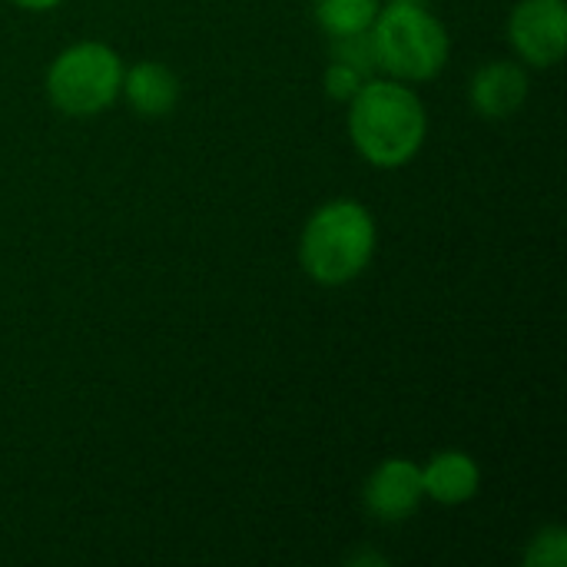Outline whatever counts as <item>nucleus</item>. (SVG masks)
Segmentation results:
<instances>
[{
  "mask_svg": "<svg viewBox=\"0 0 567 567\" xmlns=\"http://www.w3.org/2000/svg\"><path fill=\"white\" fill-rule=\"evenodd\" d=\"M425 133V106L402 80H365L349 100V140L379 169H399L415 159Z\"/></svg>",
  "mask_w": 567,
  "mask_h": 567,
  "instance_id": "1",
  "label": "nucleus"
},
{
  "mask_svg": "<svg viewBox=\"0 0 567 567\" xmlns=\"http://www.w3.org/2000/svg\"><path fill=\"white\" fill-rule=\"evenodd\" d=\"M375 219L355 199H332L319 206L299 239V262L319 286H349L375 256Z\"/></svg>",
  "mask_w": 567,
  "mask_h": 567,
  "instance_id": "2",
  "label": "nucleus"
},
{
  "mask_svg": "<svg viewBox=\"0 0 567 567\" xmlns=\"http://www.w3.org/2000/svg\"><path fill=\"white\" fill-rule=\"evenodd\" d=\"M369 37L379 66L402 83H422L439 76L452 50L445 23L435 13H429L425 3L382 7Z\"/></svg>",
  "mask_w": 567,
  "mask_h": 567,
  "instance_id": "3",
  "label": "nucleus"
},
{
  "mask_svg": "<svg viewBox=\"0 0 567 567\" xmlns=\"http://www.w3.org/2000/svg\"><path fill=\"white\" fill-rule=\"evenodd\" d=\"M123 60L100 40L66 47L47 70V96L66 116H96L116 103Z\"/></svg>",
  "mask_w": 567,
  "mask_h": 567,
  "instance_id": "4",
  "label": "nucleus"
},
{
  "mask_svg": "<svg viewBox=\"0 0 567 567\" xmlns=\"http://www.w3.org/2000/svg\"><path fill=\"white\" fill-rule=\"evenodd\" d=\"M508 40L532 66H555L567 50L565 0H522L508 17Z\"/></svg>",
  "mask_w": 567,
  "mask_h": 567,
  "instance_id": "5",
  "label": "nucleus"
},
{
  "mask_svg": "<svg viewBox=\"0 0 567 567\" xmlns=\"http://www.w3.org/2000/svg\"><path fill=\"white\" fill-rule=\"evenodd\" d=\"M362 495H365V508L379 522H405L419 512L425 498L422 468L409 458H389L369 475Z\"/></svg>",
  "mask_w": 567,
  "mask_h": 567,
  "instance_id": "6",
  "label": "nucleus"
},
{
  "mask_svg": "<svg viewBox=\"0 0 567 567\" xmlns=\"http://www.w3.org/2000/svg\"><path fill=\"white\" fill-rule=\"evenodd\" d=\"M528 100V73L512 60L485 63L472 76V106L488 120H505Z\"/></svg>",
  "mask_w": 567,
  "mask_h": 567,
  "instance_id": "7",
  "label": "nucleus"
},
{
  "mask_svg": "<svg viewBox=\"0 0 567 567\" xmlns=\"http://www.w3.org/2000/svg\"><path fill=\"white\" fill-rule=\"evenodd\" d=\"M422 488H425V498L439 505H465L482 488V468L465 452H439L422 468Z\"/></svg>",
  "mask_w": 567,
  "mask_h": 567,
  "instance_id": "8",
  "label": "nucleus"
},
{
  "mask_svg": "<svg viewBox=\"0 0 567 567\" xmlns=\"http://www.w3.org/2000/svg\"><path fill=\"white\" fill-rule=\"evenodd\" d=\"M120 93L126 96V103L146 116V120H156V116H166L176 100H179V80L169 66L156 63V60H143L130 70H123V86Z\"/></svg>",
  "mask_w": 567,
  "mask_h": 567,
  "instance_id": "9",
  "label": "nucleus"
},
{
  "mask_svg": "<svg viewBox=\"0 0 567 567\" xmlns=\"http://www.w3.org/2000/svg\"><path fill=\"white\" fill-rule=\"evenodd\" d=\"M382 0H316V20L329 37H355L369 33Z\"/></svg>",
  "mask_w": 567,
  "mask_h": 567,
  "instance_id": "10",
  "label": "nucleus"
},
{
  "mask_svg": "<svg viewBox=\"0 0 567 567\" xmlns=\"http://www.w3.org/2000/svg\"><path fill=\"white\" fill-rule=\"evenodd\" d=\"M567 565V532L561 525L542 528L528 548H525V567H565Z\"/></svg>",
  "mask_w": 567,
  "mask_h": 567,
  "instance_id": "11",
  "label": "nucleus"
},
{
  "mask_svg": "<svg viewBox=\"0 0 567 567\" xmlns=\"http://www.w3.org/2000/svg\"><path fill=\"white\" fill-rule=\"evenodd\" d=\"M362 83H365V73H359L355 66H349V63H342V60L329 63V70H326V76H322L326 93H329L332 100H342V103H349V100L359 93Z\"/></svg>",
  "mask_w": 567,
  "mask_h": 567,
  "instance_id": "12",
  "label": "nucleus"
},
{
  "mask_svg": "<svg viewBox=\"0 0 567 567\" xmlns=\"http://www.w3.org/2000/svg\"><path fill=\"white\" fill-rule=\"evenodd\" d=\"M339 60L355 66L359 73H372L379 70V60H375V47H372V37L369 33H355V37H339V47H336Z\"/></svg>",
  "mask_w": 567,
  "mask_h": 567,
  "instance_id": "13",
  "label": "nucleus"
},
{
  "mask_svg": "<svg viewBox=\"0 0 567 567\" xmlns=\"http://www.w3.org/2000/svg\"><path fill=\"white\" fill-rule=\"evenodd\" d=\"M17 7H23V10H53L56 3H63V0H13Z\"/></svg>",
  "mask_w": 567,
  "mask_h": 567,
  "instance_id": "14",
  "label": "nucleus"
},
{
  "mask_svg": "<svg viewBox=\"0 0 567 567\" xmlns=\"http://www.w3.org/2000/svg\"><path fill=\"white\" fill-rule=\"evenodd\" d=\"M392 3H425V0H392Z\"/></svg>",
  "mask_w": 567,
  "mask_h": 567,
  "instance_id": "15",
  "label": "nucleus"
}]
</instances>
